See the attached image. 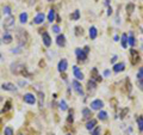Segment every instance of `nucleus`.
<instances>
[{"mask_svg": "<svg viewBox=\"0 0 143 135\" xmlns=\"http://www.w3.org/2000/svg\"><path fill=\"white\" fill-rule=\"evenodd\" d=\"M137 126H138V130L143 132V116L137 117Z\"/></svg>", "mask_w": 143, "mask_h": 135, "instance_id": "obj_21", "label": "nucleus"}, {"mask_svg": "<svg viewBox=\"0 0 143 135\" xmlns=\"http://www.w3.org/2000/svg\"><path fill=\"white\" fill-rule=\"evenodd\" d=\"M70 17H72V19H73V21H78V19L80 18V12H79L78 10L74 11V13H73V14H72Z\"/></svg>", "mask_w": 143, "mask_h": 135, "instance_id": "obj_28", "label": "nucleus"}, {"mask_svg": "<svg viewBox=\"0 0 143 135\" xmlns=\"http://www.w3.org/2000/svg\"><path fill=\"white\" fill-rule=\"evenodd\" d=\"M140 79H143V67L140 68V71L137 73V80H140Z\"/></svg>", "mask_w": 143, "mask_h": 135, "instance_id": "obj_32", "label": "nucleus"}, {"mask_svg": "<svg viewBox=\"0 0 143 135\" xmlns=\"http://www.w3.org/2000/svg\"><path fill=\"white\" fill-rule=\"evenodd\" d=\"M17 37H18V41H19V44H20V46H23L26 42V32L23 31V30H19V31L17 32Z\"/></svg>", "mask_w": 143, "mask_h": 135, "instance_id": "obj_7", "label": "nucleus"}, {"mask_svg": "<svg viewBox=\"0 0 143 135\" xmlns=\"http://www.w3.org/2000/svg\"><path fill=\"white\" fill-rule=\"evenodd\" d=\"M128 42H129V46H131V47L135 46L136 41H135V37H134L133 32H130V36H129V38H128Z\"/></svg>", "mask_w": 143, "mask_h": 135, "instance_id": "obj_26", "label": "nucleus"}, {"mask_svg": "<svg viewBox=\"0 0 143 135\" xmlns=\"http://www.w3.org/2000/svg\"><path fill=\"white\" fill-rule=\"evenodd\" d=\"M48 1H50V3H52V1H55V0H48Z\"/></svg>", "mask_w": 143, "mask_h": 135, "instance_id": "obj_44", "label": "nucleus"}, {"mask_svg": "<svg viewBox=\"0 0 143 135\" xmlns=\"http://www.w3.org/2000/svg\"><path fill=\"white\" fill-rule=\"evenodd\" d=\"M67 66H68L67 60L62 59L60 62H59V71H60V72H65V71L67 69Z\"/></svg>", "mask_w": 143, "mask_h": 135, "instance_id": "obj_12", "label": "nucleus"}, {"mask_svg": "<svg viewBox=\"0 0 143 135\" xmlns=\"http://www.w3.org/2000/svg\"><path fill=\"white\" fill-rule=\"evenodd\" d=\"M68 135H70V134H68Z\"/></svg>", "mask_w": 143, "mask_h": 135, "instance_id": "obj_47", "label": "nucleus"}, {"mask_svg": "<svg viewBox=\"0 0 143 135\" xmlns=\"http://www.w3.org/2000/svg\"><path fill=\"white\" fill-rule=\"evenodd\" d=\"M24 102L28 104H35L36 103V97L32 93H26L24 94Z\"/></svg>", "mask_w": 143, "mask_h": 135, "instance_id": "obj_8", "label": "nucleus"}, {"mask_svg": "<svg viewBox=\"0 0 143 135\" xmlns=\"http://www.w3.org/2000/svg\"><path fill=\"white\" fill-rule=\"evenodd\" d=\"M12 39H13V37L11 36L8 32H5V34H4V36H3V42H4L5 44H10L11 42H12Z\"/></svg>", "mask_w": 143, "mask_h": 135, "instance_id": "obj_15", "label": "nucleus"}, {"mask_svg": "<svg viewBox=\"0 0 143 135\" xmlns=\"http://www.w3.org/2000/svg\"><path fill=\"white\" fill-rule=\"evenodd\" d=\"M0 57H1V55H0Z\"/></svg>", "mask_w": 143, "mask_h": 135, "instance_id": "obj_46", "label": "nucleus"}, {"mask_svg": "<svg viewBox=\"0 0 143 135\" xmlns=\"http://www.w3.org/2000/svg\"><path fill=\"white\" fill-rule=\"evenodd\" d=\"M73 72H74V77H75L78 80H82L83 79V74L81 73V71L79 69L78 66H74L73 67Z\"/></svg>", "mask_w": 143, "mask_h": 135, "instance_id": "obj_11", "label": "nucleus"}, {"mask_svg": "<svg viewBox=\"0 0 143 135\" xmlns=\"http://www.w3.org/2000/svg\"><path fill=\"white\" fill-rule=\"evenodd\" d=\"M1 88L5 90V91H12V92L17 91V87L13 85V84H11V83H4L3 85H1Z\"/></svg>", "mask_w": 143, "mask_h": 135, "instance_id": "obj_9", "label": "nucleus"}, {"mask_svg": "<svg viewBox=\"0 0 143 135\" xmlns=\"http://www.w3.org/2000/svg\"><path fill=\"white\" fill-rule=\"evenodd\" d=\"M97 35H98V31H97V28L92 26V28L89 29V37H91V39H94V38H96Z\"/></svg>", "mask_w": 143, "mask_h": 135, "instance_id": "obj_20", "label": "nucleus"}, {"mask_svg": "<svg viewBox=\"0 0 143 135\" xmlns=\"http://www.w3.org/2000/svg\"><path fill=\"white\" fill-rule=\"evenodd\" d=\"M87 86H88V91H91V90H92V91H94V90H96V86H97L96 85V81L91 79V80L87 83Z\"/></svg>", "mask_w": 143, "mask_h": 135, "instance_id": "obj_24", "label": "nucleus"}, {"mask_svg": "<svg viewBox=\"0 0 143 135\" xmlns=\"http://www.w3.org/2000/svg\"><path fill=\"white\" fill-rule=\"evenodd\" d=\"M98 118L100 119V121H105V119L107 118V112H105V111H99Z\"/></svg>", "mask_w": 143, "mask_h": 135, "instance_id": "obj_25", "label": "nucleus"}, {"mask_svg": "<svg viewBox=\"0 0 143 135\" xmlns=\"http://www.w3.org/2000/svg\"><path fill=\"white\" fill-rule=\"evenodd\" d=\"M124 67H125V65L123 62H120V63H117V65H114V67H113V71L116 73H118V72H122V71H124Z\"/></svg>", "mask_w": 143, "mask_h": 135, "instance_id": "obj_17", "label": "nucleus"}, {"mask_svg": "<svg viewBox=\"0 0 143 135\" xmlns=\"http://www.w3.org/2000/svg\"><path fill=\"white\" fill-rule=\"evenodd\" d=\"M60 109L62 110V111H66V110L68 109V107H67V103H66L65 101H61V102H60Z\"/></svg>", "mask_w": 143, "mask_h": 135, "instance_id": "obj_30", "label": "nucleus"}, {"mask_svg": "<svg viewBox=\"0 0 143 135\" xmlns=\"http://www.w3.org/2000/svg\"><path fill=\"white\" fill-rule=\"evenodd\" d=\"M96 124H97V121H96V119H91L89 122H87V124H86V128H87L88 130H93L94 127H96Z\"/></svg>", "mask_w": 143, "mask_h": 135, "instance_id": "obj_19", "label": "nucleus"}, {"mask_svg": "<svg viewBox=\"0 0 143 135\" xmlns=\"http://www.w3.org/2000/svg\"><path fill=\"white\" fill-rule=\"evenodd\" d=\"M107 14H109V16H110V14H112V8H111V6L107 8Z\"/></svg>", "mask_w": 143, "mask_h": 135, "instance_id": "obj_40", "label": "nucleus"}, {"mask_svg": "<svg viewBox=\"0 0 143 135\" xmlns=\"http://www.w3.org/2000/svg\"><path fill=\"white\" fill-rule=\"evenodd\" d=\"M43 103H44V93L39 92V108L43 107Z\"/></svg>", "mask_w": 143, "mask_h": 135, "instance_id": "obj_29", "label": "nucleus"}, {"mask_svg": "<svg viewBox=\"0 0 143 135\" xmlns=\"http://www.w3.org/2000/svg\"><path fill=\"white\" fill-rule=\"evenodd\" d=\"M13 26H14V17L8 16L7 18H5V21H4V28H5L6 30H10Z\"/></svg>", "mask_w": 143, "mask_h": 135, "instance_id": "obj_3", "label": "nucleus"}, {"mask_svg": "<svg viewBox=\"0 0 143 135\" xmlns=\"http://www.w3.org/2000/svg\"><path fill=\"white\" fill-rule=\"evenodd\" d=\"M11 71H12V73H14V74H23V76L24 74H28L25 67H24L22 63H18V62L11 65Z\"/></svg>", "mask_w": 143, "mask_h": 135, "instance_id": "obj_1", "label": "nucleus"}, {"mask_svg": "<svg viewBox=\"0 0 143 135\" xmlns=\"http://www.w3.org/2000/svg\"><path fill=\"white\" fill-rule=\"evenodd\" d=\"M122 47L124 48V49L128 47V35L126 34L122 35Z\"/></svg>", "mask_w": 143, "mask_h": 135, "instance_id": "obj_22", "label": "nucleus"}, {"mask_svg": "<svg viewBox=\"0 0 143 135\" xmlns=\"http://www.w3.org/2000/svg\"><path fill=\"white\" fill-rule=\"evenodd\" d=\"M4 133H5V135H13V129L11 127H6Z\"/></svg>", "mask_w": 143, "mask_h": 135, "instance_id": "obj_31", "label": "nucleus"}, {"mask_svg": "<svg viewBox=\"0 0 143 135\" xmlns=\"http://www.w3.org/2000/svg\"><path fill=\"white\" fill-rule=\"evenodd\" d=\"M92 80H94V81H102V77L98 74V69L97 68H93V71H92Z\"/></svg>", "mask_w": 143, "mask_h": 135, "instance_id": "obj_16", "label": "nucleus"}, {"mask_svg": "<svg viewBox=\"0 0 143 135\" xmlns=\"http://www.w3.org/2000/svg\"><path fill=\"white\" fill-rule=\"evenodd\" d=\"M52 31L56 32V34H57V32H60V28H59V25H54V26H52Z\"/></svg>", "mask_w": 143, "mask_h": 135, "instance_id": "obj_39", "label": "nucleus"}, {"mask_svg": "<svg viewBox=\"0 0 143 135\" xmlns=\"http://www.w3.org/2000/svg\"><path fill=\"white\" fill-rule=\"evenodd\" d=\"M116 60H117V56H113V57H112V60H111V61H112V62H114Z\"/></svg>", "mask_w": 143, "mask_h": 135, "instance_id": "obj_42", "label": "nucleus"}, {"mask_svg": "<svg viewBox=\"0 0 143 135\" xmlns=\"http://www.w3.org/2000/svg\"><path fill=\"white\" fill-rule=\"evenodd\" d=\"M72 85H73L74 90H75V92L79 94V96H83V90H82V86H81V84L79 83L78 80H73V81H72Z\"/></svg>", "mask_w": 143, "mask_h": 135, "instance_id": "obj_4", "label": "nucleus"}, {"mask_svg": "<svg viewBox=\"0 0 143 135\" xmlns=\"http://www.w3.org/2000/svg\"><path fill=\"white\" fill-rule=\"evenodd\" d=\"M10 108H11V102H6V105L3 109V112H6L7 110H10Z\"/></svg>", "mask_w": 143, "mask_h": 135, "instance_id": "obj_34", "label": "nucleus"}, {"mask_svg": "<svg viewBox=\"0 0 143 135\" xmlns=\"http://www.w3.org/2000/svg\"><path fill=\"white\" fill-rule=\"evenodd\" d=\"M100 134V128L99 127H96L93 129V132H92V135H99Z\"/></svg>", "mask_w": 143, "mask_h": 135, "instance_id": "obj_35", "label": "nucleus"}, {"mask_svg": "<svg viewBox=\"0 0 143 135\" xmlns=\"http://www.w3.org/2000/svg\"><path fill=\"white\" fill-rule=\"evenodd\" d=\"M19 19H20V23L25 24L26 22H28V13H26V12L20 13V16H19Z\"/></svg>", "mask_w": 143, "mask_h": 135, "instance_id": "obj_23", "label": "nucleus"}, {"mask_svg": "<svg viewBox=\"0 0 143 135\" xmlns=\"http://www.w3.org/2000/svg\"><path fill=\"white\" fill-rule=\"evenodd\" d=\"M137 85H138V87H140L141 91H143V79H140V80H137Z\"/></svg>", "mask_w": 143, "mask_h": 135, "instance_id": "obj_36", "label": "nucleus"}, {"mask_svg": "<svg viewBox=\"0 0 143 135\" xmlns=\"http://www.w3.org/2000/svg\"><path fill=\"white\" fill-rule=\"evenodd\" d=\"M55 19V11L54 10H50L49 11V14H48V21L52 22Z\"/></svg>", "mask_w": 143, "mask_h": 135, "instance_id": "obj_27", "label": "nucleus"}, {"mask_svg": "<svg viewBox=\"0 0 143 135\" xmlns=\"http://www.w3.org/2000/svg\"><path fill=\"white\" fill-rule=\"evenodd\" d=\"M104 76H105V77H109V76H110V71H105V72H104Z\"/></svg>", "mask_w": 143, "mask_h": 135, "instance_id": "obj_41", "label": "nucleus"}, {"mask_svg": "<svg viewBox=\"0 0 143 135\" xmlns=\"http://www.w3.org/2000/svg\"><path fill=\"white\" fill-rule=\"evenodd\" d=\"M4 13L10 16V14H11V7H10V6H5V7H4Z\"/></svg>", "mask_w": 143, "mask_h": 135, "instance_id": "obj_33", "label": "nucleus"}, {"mask_svg": "<svg viewBox=\"0 0 143 135\" xmlns=\"http://www.w3.org/2000/svg\"><path fill=\"white\" fill-rule=\"evenodd\" d=\"M18 135H23V134H18Z\"/></svg>", "mask_w": 143, "mask_h": 135, "instance_id": "obj_45", "label": "nucleus"}, {"mask_svg": "<svg viewBox=\"0 0 143 135\" xmlns=\"http://www.w3.org/2000/svg\"><path fill=\"white\" fill-rule=\"evenodd\" d=\"M44 19H45V16H44V13H38L36 17H35V19H34V22L36 24H42L43 22H44Z\"/></svg>", "mask_w": 143, "mask_h": 135, "instance_id": "obj_14", "label": "nucleus"}, {"mask_svg": "<svg viewBox=\"0 0 143 135\" xmlns=\"http://www.w3.org/2000/svg\"><path fill=\"white\" fill-rule=\"evenodd\" d=\"M56 43L59 47H65L66 46V37L63 35H59L56 38Z\"/></svg>", "mask_w": 143, "mask_h": 135, "instance_id": "obj_13", "label": "nucleus"}, {"mask_svg": "<svg viewBox=\"0 0 143 135\" xmlns=\"http://www.w3.org/2000/svg\"><path fill=\"white\" fill-rule=\"evenodd\" d=\"M42 38H43V43H44L45 47H50V44H51V38H50L49 34H48V32H43Z\"/></svg>", "mask_w": 143, "mask_h": 135, "instance_id": "obj_10", "label": "nucleus"}, {"mask_svg": "<svg viewBox=\"0 0 143 135\" xmlns=\"http://www.w3.org/2000/svg\"><path fill=\"white\" fill-rule=\"evenodd\" d=\"M103 107H104V103H103V101H100V99H96V101H93L91 103V108L93 110H100Z\"/></svg>", "mask_w": 143, "mask_h": 135, "instance_id": "obj_6", "label": "nucleus"}, {"mask_svg": "<svg viewBox=\"0 0 143 135\" xmlns=\"http://www.w3.org/2000/svg\"><path fill=\"white\" fill-rule=\"evenodd\" d=\"M88 52H89L88 47H85L83 49L78 48V49L75 50V54H76V57H78L79 61H85V60L87 59V54H88Z\"/></svg>", "mask_w": 143, "mask_h": 135, "instance_id": "obj_2", "label": "nucleus"}, {"mask_svg": "<svg viewBox=\"0 0 143 135\" xmlns=\"http://www.w3.org/2000/svg\"><path fill=\"white\" fill-rule=\"evenodd\" d=\"M130 54H131V63L133 65H136V63L140 62V54H138L137 50L130 49Z\"/></svg>", "mask_w": 143, "mask_h": 135, "instance_id": "obj_5", "label": "nucleus"}, {"mask_svg": "<svg viewBox=\"0 0 143 135\" xmlns=\"http://www.w3.org/2000/svg\"><path fill=\"white\" fill-rule=\"evenodd\" d=\"M73 111H70V114H69V116H68V119H67V121H68V123H70V122H72V123H73Z\"/></svg>", "mask_w": 143, "mask_h": 135, "instance_id": "obj_38", "label": "nucleus"}, {"mask_svg": "<svg viewBox=\"0 0 143 135\" xmlns=\"http://www.w3.org/2000/svg\"><path fill=\"white\" fill-rule=\"evenodd\" d=\"M126 10H128V13L130 14V13L133 12V10H134V5H133V4H130V5H128V6H126Z\"/></svg>", "mask_w": 143, "mask_h": 135, "instance_id": "obj_37", "label": "nucleus"}, {"mask_svg": "<svg viewBox=\"0 0 143 135\" xmlns=\"http://www.w3.org/2000/svg\"><path fill=\"white\" fill-rule=\"evenodd\" d=\"M82 115H83V118H85V119H88V118H91L92 112H91V110H89V109L85 108V109L82 110Z\"/></svg>", "mask_w": 143, "mask_h": 135, "instance_id": "obj_18", "label": "nucleus"}, {"mask_svg": "<svg viewBox=\"0 0 143 135\" xmlns=\"http://www.w3.org/2000/svg\"><path fill=\"white\" fill-rule=\"evenodd\" d=\"M109 4H110V3H109V0H105V5L109 6Z\"/></svg>", "mask_w": 143, "mask_h": 135, "instance_id": "obj_43", "label": "nucleus"}]
</instances>
